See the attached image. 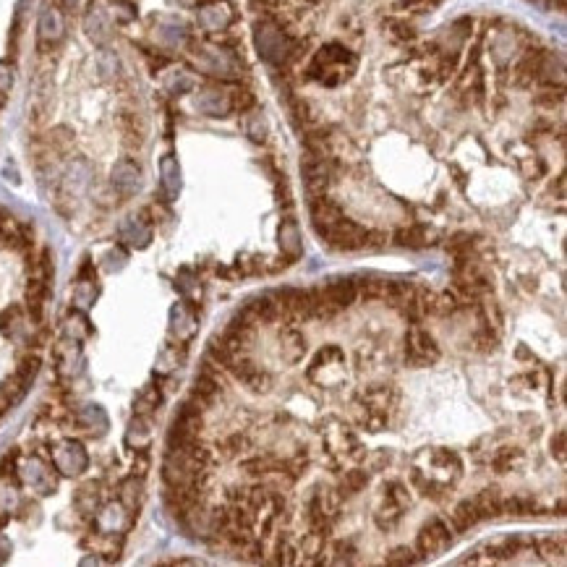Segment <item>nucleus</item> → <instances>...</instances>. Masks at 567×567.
I'll list each match as a JSON object with an SVG mask.
<instances>
[{
    "label": "nucleus",
    "instance_id": "nucleus-12",
    "mask_svg": "<svg viewBox=\"0 0 567 567\" xmlns=\"http://www.w3.org/2000/svg\"><path fill=\"white\" fill-rule=\"evenodd\" d=\"M536 510V502L531 497H512V499H502V508L499 512H508V515H531Z\"/></svg>",
    "mask_w": 567,
    "mask_h": 567
},
{
    "label": "nucleus",
    "instance_id": "nucleus-18",
    "mask_svg": "<svg viewBox=\"0 0 567 567\" xmlns=\"http://www.w3.org/2000/svg\"><path fill=\"white\" fill-rule=\"evenodd\" d=\"M552 455H557L559 463H565V431H559L557 437L552 439Z\"/></svg>",
    "mask_w": 567,
    "mask_h": 567
},
{
    "label": "nucleus",
    "instance_id": "nucleus-15",
    "mask_svg": "<svg viewBox=\"0 0 567 567\" xmlns=\"http://www.w3.org/2000/svg\"><path fill=\"white\" fill-rule=\"evenodd\" d=\"M541 554H544L547 562H552L554 557L562 559V554H565V541H562V538H544V541H541Z\"/></svg>",
    "mask_w": 567,
    "mask_h": 567
},
{
    "label": "nucleus",
    "instance_id": "nucleus-7",
    "mask_svg": "<svg viewBox=\"0 0 567 567\" xmlns=\"http://www.w3.org/2000/svg\"><path fill=\"white\" fill-rule=\"evenodd\" d=\"M478 520H481V515H478L476 502H473V499H463L458 508H455V512H452V528H455L458 533H463V531H468V528H473Z\"/></svg>",
    "mask_w": 567,
    "mask_h": 567
},
{
    "label": "nucleus",
    "instance_id": "nucleus-11",
    "mask_svg": "<svg viewBox=\"0 0 567 567\" xmlns=\"http://www.w3.org/2000/svg\"><path fill=\"white\" fill-rule=\"evenodd\" d=\"M42 303H45V282L42 280H31L29 288H27V309H29L34 322L42 319Z\"/></svg>",
    "mask_w": 567,
    "mask_h": 567
},
{
    "label": "nucleus",
    "instance_id": "nucleus-3",
    "mask_svg": "<svg viewBox=\"0 0 567 567\" xmlns=\"http://www.w3.org/2000/svg\"><path fill=\"white\" fill-rule=\"evenodd\" d=\"M439 359V348L434 338L424 329H410L408 332V361L416 366H426Z\"/></svg>",
    "mask_w": 567,
    "mask_h": 567
},
{
    "label": "nucleus",
    "instance_id": "nucleus-8",
    "mask_svg": "<svg viewBox=\"0 0 567 567\" xmlns=\"http://www.w3.org/2000/svg\"><path fill=\"white\" fill-rule=\"evenodd\" d=\"M473 502H476V510L481 517L499 515V508H502V497H499L497 489H484V491H478L476 497H473Z\"/></svg>",
    "mask_w": 567,
    "mask_h": 567
},
{
    "label": "nucleus",
    "instance_id": "nucleus-9",
    "mask_svg": "<svg viewBox=\"0 0 567 567\" xmlns=\"http://www.w3.org/2000/svg\"><path fill=\"white\" fill-rule=\"evenodd\" d=\"M280 249L285 251L290 259L301 257V233L293 222H282V228H280Z\"/></svg>",
    "mask_w": 567,
    "mask_h": 567
},
{
    "label": "nucleus",
    "instance_id": "nucleus-2",
    "mask_svg": "<svg viewBox=\"0 0 567 567\" xmlns=\"http://www.w3.org/2000/svg\"><path fill=\"white\" fill-rule=\"evenodd\" d=\"M452 544V536H450V528L442 523V520H429L426 526L421 528L416 541V549L421 552V557H431V554H439Z\"/></svg>",
    "mask_w": 567,
    "mask_h": 567
},
{
    "label": "nucleus",
    "instance_id": "nucleus-13",
    "mask_svg": "<svg viewBox=\"0 0 567 567\" xmlns=\"http://www.w3.org/2000/svg\"><path fill=\"white\" fill-rule=\"evenodd\" d=\"M123 238H129L134 246H147V241L152 238L150 228H141L136 220L131 217L126 225H123Z\"/></svg>",
    "mask_w": 567,
    "mask_h": 567
},
{
    "label": "nucleus",
    "instance_id": "nucleus-20",
    "mask_svg": "<svg viewBox=\"0 0 567 567\" xmlns=\"http://www.w3.org/2000/svg\"><path fill=\"white\" fill-rule=\"evenodd\" d=\"M536 3H549V6H554V8H565V0H536Z\"/></svg>",
    "mask_w": 567,
    "mask_h": 567
},
{
    "label": "nucleus",
    "instance_id": "nucleus-14",
    "mask_svg": "<svg viewBox=\"0 0 567 567\" xmlns=\"http://www.w3.org/2000/svg\"><path fill=\"white\" fill-rule=\"evenodd\" d=\"M364 487H366V473L364 471H350L343 478V494H356Z\"/></svg>",
    "mask_w": 567,
    "mask_h": 567
},
{
    "label": "nucleus",
    "instance_id": "nucleus-10",
    "mask_svg": "<svg viewBox=\"0 0 567 567\" xmlns=\"http://www.w3.org/2000/svg\"><path fill=\"white\" fill-rule=\"evenodd\" d=\"M280 340H282V350H285V359L288 361H299L301 356H303L306 340H303L301 332H296V329H285V332L280 335Z\"/></svg>",
    "mask_w": 567,
    "mask_h": 567
},
{
    "label": "nucleus",
    "instance_id": "nucleus-6",
    "mask_svg": "<svg viewBox=\"0 0 567 567\" xmlns=\"http://www.w3.org/2000/svg\"><path fill=\"white\" fill-rule=\"evenodd\" d=\"M220 392H222V387H220V382L209 371H201L196 382H194V400L199 405H212L220 398Z\"/></svg>",
    "mask_w": 567,
    "mask_h": 567
},
{
    "label": "nucleus",
    "instance_id": "nucleus-4",
    "mask_svg": "<svg viewBox=\"0 0 567 567\" xmlns=\"http://www.w3.org/2000/svg\"><path fill=\"white\" fill-rule=\"evenodd\" d=\"M113 186L120 194H134L141 186V170L131 162V159H120L115 170H113Z\"/></svg>",
    "mask_w": 567,
    "mask_h": 567
},
{
    "label": "nucleus",
    "instance_id": "nucleus-19",
    "mask_svg": "<svg viewBox=\"0 0 567 567\" xmlns=\"http://www.w3.org/2000/svg\"><path fill=\"white\" fill-rule=\"evenodd\" d=\"M228 447H243V439H241V437H233V439H230V442H228ZM236 452H238V450H230L228 455H236Z\"/></svg>",
    "mask_w": 567,
    "mask_h": 567
},
{
    "label": "nucleus",
    "instance_id": "nucleus-17",
    "mask_svg": "<svg viewBox=\"0 0 567 567\" xmlns=\"http://www.w3.org/2000/svg\"><path fill=\"white\" fill-rule=\"evenodd\" d=\"M413 562H416V557H413V552L408 547L395 549L387 557V565H413Z\"/></svg>",
    "mask_w": 567,
    "mask_h": 567
},
{
    "label": "nucleus",
    "instance_id": "nucleus-1",
    "mask_svg": "<svg viewBox=\"0 0 567 567\" xmlns=\"http://www.w3.org/2000/svg\"><path fill=\"white\" fill-rule=\"evenodd\" d=\"M317 233L327 241L332 249H340V251H356V249L368 246V230H364L359 222L345 220V217L335 220L332 225L317 230Z\"/></svg>",
    "mask_w": 567,
    "mask_h": 567
},
{
    "label": "nucleus",
    "instance_id": "nucleus-5",
    "mask_svg": "<svg viewBox=\"0 0 567 567\" xmlns=\"http://www.w3.org/2000/svg\"><path fill=\"white\" fill-rule=\"evenodd\" d=\"M243 311H246L254 322H275V319L282 314V306H280L272 296H257Z\"/></svg>",
    "mask_w": 567,
    "mask_h": 567
},
{
    "label": "nucleus",
    "instance_id": "nucleus-16",
    "mask_svg": "<svg viewBox=\"0 0 567 567\" xmlns=\"http://www.w3.org/2000/svg\"><path fill=\"white\" fill-rule=\"evenodd\" d=\"M395 238H398L400 246H410V249H418V246H424V230H418V228L400 230Z\"/></svg>",
    "mask_w": 567,
    "mask_h": 567
}]
</instances>
